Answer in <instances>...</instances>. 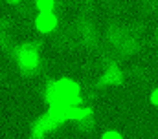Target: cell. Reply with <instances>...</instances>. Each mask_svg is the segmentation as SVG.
Masks as SVG:
<instances>
[{
	"instance_id": "6da1fadb",
	"label": "cell",
	"mask_w": 158,
	"mask_h": 139,
	"mask_svg": "<svg viewBox=\"0 0 158 139\" xmlns=\"http://www.w3.org/2000/svg\"><path fill=\"white\" fill-rule=\"evenodd\" d=\"M48 101V113L59 123L76 121V123H88L92 119V110L81 106V88L74 79L61 77L48 84L46 90Z\"/></svg>"
},
{
	"instance_id": "7a4b0ae2",
	"label": "cell",
	"mask_w": 158,
	"mask_h": 139,
	"mask_svg": "<svg viewBox=\"0 0 158 139\" xmlns=\"http://www.w3.org/2000/svg\"><path fill=\"white\" fill-rule=\"evenodd\" d=\"M15 59L19 70L26 75H33V71H37L40 64V55L33 44H20L15 51Z\"/></svg>"
},
{
	"instance_id": "3957f363",
	"label": "cell",
	"mask_w": 158,
	"mask_h": 139,
	"mask_svg": "<svg viewBox=\"0 0 158 139\" xmlns=\"http://www.w3.org/2000/svg\"><path fill=\"white\" fill-rule=\"evenodd\" d=\"M61 125L46 112L44 115H40L39 119L33 123V126H31V137H35V139H42V137H48L50 134H53L57 128H59Z\"/></svg>"
},
{
	"instance_id": "277c9868",
	"label": "cell",
	"mask_w": 158,
	"mask_h": 139,
	"mask_svg": "<svg viewBox=\"0 0 158 139\" xmlns=\"http://www.w3.org/2000/svg\"><path fill=\"white\" fill-rule=\"evenodd\" d=\"M35 28L39 33H52L55 28H57V17L53 13V9H48V11H39L37 18H35Z\"/></svg>"
},
{
	"instance_id": "5b68a950",
	"label": "cell",
	"mask_w": 158,
	"mask_h": 139,
	"mask_svg": "<svg viewBox=\"0 0 158 139\" xmlns=\"http://www.w3.org/2000/svg\"><path fill=\"white\" fill-rule=\"evenodd\" d=\"M123 79V73H121V68L118 66H109V68L103 71L101 75V84L103 86H116L121 82Z\"/></svg>"
},
{
	"instance_id": "8992f818",
	"label": "cell",
	"mask_w": 158,
	"mask_h": 139,
	"mask_svg": "<svg viewBox=\"0 0 158 139\" xmlns=\"http://www.w3.org/2000/svg\"><path fill=\"white\" fill-rule=\"evenodd\" d=\"M55 7V0H37V9L39 11H48Z\"/></svg>"
},
{
	"instance_id": "52a82bcc",
	"label": "cell",
	"mask_w": 158,
	"mask_h": 139,
	"mask_svg": "<svg viewBox=\"0 0 158 139\" xmlns=\"http://www.w3.org/2000/svg\"><path fill=\"white\" fill-rule=\"evenodd\" d=\"M103 139H121L123 137V134L118 132V130H107V132H103Z\"/></svg>"
},
{
	"instance_id": "ba28073f",
	"label": "cell",
	"mask_w": 158,
	"mask_h": 139,
	"mask_svg": "<svg viewBox=\"0 0 158 139\" xmlns=\"http://www.w3.org/2000/svg\"><path fill=\"white\" fill-rule=\"evenodd\" d=\"M149 101L155 104V106H158V88H155V90L151 92V95H149Z\"/></svg>"
},
{
	"instance_id": "9c48e42d",
	"label": "cell",
	"mask_w": 158,
	"mask_h": 139,
	"mask_svg": "<svg viewBox=\"0 0 158 139\" xmlns=\"http://www.w3.org/2000/svg\"><path fill=\"white\" fill-rule=\"evenodd\" d=\"M7 2H9V4H19L20 0H7Z\"/></svg>"
},
{
	"instance_id": "30bf717a",
	"label": "cell",
	"mask_w": 158,
	"mask_h": 139,
	"mask_svg": "<svg viewBox=\"0 0 158 139\" xmlns=\"http://www.w3.org/2000/svg\"><path fill=\"white\" fill-rule=\"evenodd\" d=\"M156 37H158V35H156Z\"/></svg>"
}]
</instances>
